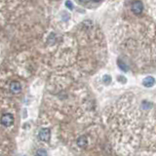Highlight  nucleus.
Instances as JSON below:
<instances>
[{
  "mask_svg": "<svg viewBox=\"0 0 156 156\" xmlns=\"http://www.w3.org/2000/svg\"><path fill=\"white\" fill-rule=\"evenodd\" d=\"M0 122H1V124L4 125L5 127H10L14 124V116L10 113H5L1 116Z\"/></svg>",
  "mask_w": 156,
  "mask_h": 156,
  "instance_id": "f257e3e1",
  "label": "nucleus"
},
{
  "mask_svg": "<svg viewBox=\"0 0 156 156\" xmlns=\"http://www.w3.org/2000/svg\"><path fill=\"white\" fill-rule=\"evenodd\" d=\"M38 138L39 140H41L43 141H49L50 140V138H51V131L50 129L48 128H44V129H41L40 132H39L38 134Z\"/></svg>",
  "mask_w": 156,
  "mask_h": 156,
  "instance_id": "f03ea898",
  "label": "nucleus"
},
{
  "mask_svg": "<svg viewBox=\"0 0 156 156\" xmlns=\"http://www.w3.org/2000/svg\"><path fill=\"white\" fill-rule=\"evenodd\" d=\"M131 10L135 15H140L144 11V4L140 1H135L132 3Z\"/></svg>",
  "mask_w": 156,
  "mask_h": 156,
  "instance_id": "7ed1b4c3",
  "label": "nucleus"
},
{
  "mask_svg": "<svg viewBox=\"0 0 156 156\" xmlns=\"http://www.w3.org/2000/svg\"><path fill=\"white\" fill-rule=\"evenodd\" d=\"M22 90V86L20 84V82L18 81H13L10 84V91H11L13 94H18Z\"/></svg>",
  "mask_w": 156,
  "mask_h": 156,
  "instance_id": "20e7f679",
  "label": "nucleus"
},
{
  "mask_svg": "<svg viewBox=\"0 0 156 156\" xmlns=\"http://www.w3.org/2000/svg\"><path fill=\"white\" fill-rule=\"evenodd\" d=\"M77 145L79 146V147H86L87 144H88V140H87V138L85 136H79V138L77 139Z\"/></svg>",
  "mask_w": 156,
  "mask_h": 156,
  "instance_id": "39448f33",
  "label": "nucleus"
},
{
  "mask_svg": "<svg viewBox=\"0 0 156 156\" xmlns=\"http://www.w3.org/2000/svg\"><path fill=\"white\" fill-rule=\"evenodd\" d=\"M154 82H155V80H154V78L152 77V76H147V77H145L144 79V81H143V84L145 86V87H151V86H153V84H154Z\"/></svg>",
  "mask_w": 156,
  "mask_h": 156,
  "instance_id": "423d86ee",
  "label": "nucleus"
},
{
  "mask_svg": "<svg viewBox=\"0 0 156 156\" xmlns=\"http://www.w3.org/2000/svg\"><path fill=\"white\" fill-rule=\"evenodd\" d=\"M35 156H47V152H46V150H44V149H39L35 153Z\"/></svg>",
  "mask_w": 156,
  "mask_h": 156,
  "instance_id": "0eeeda50",
  "label": "nucleus"
},
{
  "mask_svg": "<svg viewBox=\"0 0 156 156\" xmlns=\"http://www.w3.org/2000/svg\"><path fill=\"white\" fill-rule=\"evenodd\" d=\"M110 81H111V78H110L109 75H105V76L104 77V82L106 83V84H109Z\"/></svg>",
  "mask_w": 156,
  "mask_h": 156,
  "instance_id": "6e6552de",
  "label": "nucleus"
},
{
  "mask_svg": "<svg viewBox=\"0 0 156 156\" xmlns=\"http://www.w3.org/2000/svg\"><path fill=\"white\" fill-rule=\"evenodd\" d=\"M118 66H119V67L120 68H122L124 71H128V67H127L124 63H121V62H118Z\"/></svg>",
  "mask_w": 156,
  "mask_h": 156,
  "instance_id": "1a4fd4ad",
  "label": "nucleus"
},
{
  "mask_svg": "<svg viewBox=\"0 0 156 156\" xmlns=\"http://www.w3.org/2000/svg\"><path fill=\"white\" fill-rule=\"evenodd\" d=\"M66 5L68 7V9H70V10L73 9V5H72V3H71L70 1H66Z\"/></svg>",
  "mask_w": 156,
  "mask_h": 156,
  "instance_id": "9d476101",
  "label": "nucleus"
}]
</instances>
